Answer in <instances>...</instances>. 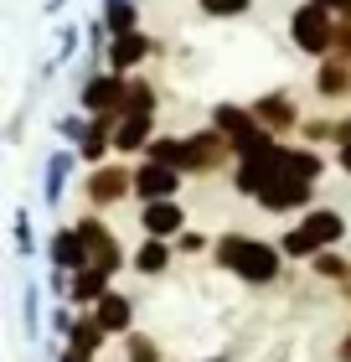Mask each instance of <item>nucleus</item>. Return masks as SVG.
<instances>
[{"label":"nucleus","mask_w":351,"mask_h":362,"mask_svg":"<svg viewBox=\"0 0 351 362\" xmlns=\"http://www.w3.org/2000/svg\"><path fill=\"white\" fill-rule=\"evenodd\" d=\"M135 192L150 197V202L171 197V192H176V166H160V160H155V166H145V171L135 176Z\"/></svg>","instance_id":"obj_8"},{"label":"nucleus","mask_w":351,"mask_h":362,"mask_svg":"<svg viewBox=\"0 0 351 362\" xmlns=\"http://www.w3.org/2000/svg\"><path fill=\"white\" fill-rule=\"evenodd\" d=\"M145 228H150V238H171V233H181V207L171 202V197L150 202V207H145Z\"/></svg>","instance_id":"obj_9"},{"label":"nucleus","mask_w":351,"mask_h":362,"mask_svg":"<svg viewBox=\"0 0 351 362\" xmlns=\"http://www.w3.org/2000/svg\"><path fill=\"white\" fill-rule=\"evenodd\" d=\"M258 197H263V207H269V212H284V207H305V202H310V181H305V176H290V171H279V176H274V181H269V187H263Z\"/></svg>","instance_id":"obj_3"},{"label":"nucleus","mask_w":351,"mask_h":362,"mask_svg":"<svg viewBox=\"0 0 351 362\" xmlns=\"http://www.w3.org/2000/svg\"><path fill=\"white\" fill-rule=\"evenodd\" d=\"M78 233H83V243H88V254H93V269H114V264H119V254H114V238L104 233V223H78Z\"/></svg>","instance_id":"obj_6"},{"label":"nucleus","mask_w":351,"mask_h":362,"mask_svg":"<svg viewBox=\"0 0 351 362\" xmlns=\"http://www.w3.org/2000/svg\"><path fill=\"white\" fill-rule=\"evenodd\" d=\"M279 249H290L295 259H305V254H315V249H321V243H315V238L305 233V228H299V233H284V243H279Z\"/></svg>","instance_id":"obj_26"},{"label":"nucleus","mask_w":351,"mask_h":362,"mask_svg":"<svg viewBox=\"0 0 351 362\" xmlns=\"http://www.w3.org/2000/svg\"><path fill=\"white\" fill-rule=\"evenodd\" d=\"M305 233H310L315 243H336V238H341V218H336V212H315V218L305 223Z\"/></svg>","instance_id":"obj_19"},{"label":"nucleus","mask_w":351,"mask_h":362,"mask_svg":"<svg viewBox=\"0 0 351 362\" xmlns=\"http://www.w3.org/2000/svg\"><path fill=\"white\" fill-rule=\"evenodd\" d=\"M129 192V176L119 171V166H114V171H98L93 181H88V197H93V202H114V197H124Z\"/></svg>","instance_id":"obj_12"},{"label":"nucleus","mask_w":351,"mask_h":362,"mask_svg":"<svg viewBox=\"0 0 351 362\" xmlns=\"http://www.w3.org/2000/svg\"><path fill=\"white\" fill-rule=\"evenodd\" d=\"M202 11L207 16H238V11H248V0H202Z\"/></svg>","instance_id":"obj_27"},{"label":"nucleus","mask_w":351,"mask_h":362,"mask_svg":"<svg viewBox=\"0 0 351 362\" xmlns=\"http://www.w3.org/2000/svg\"><path fill=\"white\" fill-rule=\"evenodd\" d=\"M222 160V140L217 135H191L186 151H181V171H217Z\"/></svg>","instance_id":"obj_5"},{"label":"nucleus","mask_w":351,"mask_h":362,"mask_svg":"<svg viewBox=\"0 0 351 362\" xmlns=\"http://www.w3.org/2000/svg\"><path fill=\"white\" fill-rule=\"evenodd\" d=\"M83 357H88V352H73V362H83Z\"/></svg>","instance_id":"obj_32"},{"label":"nucleus","mask_w":351,"mask_h":362,"mask_svg":"<svg viewBox=\"0 0 351 362\" xmlns=\"http://www.w3.org/2000/svg\"><path fill=\"white\" fill-rule=\"evenodd\" d=\"M274 176H279V151L243 156V166H238V192H263Z\"/></svg>","instance_id":"obj_4"},{"label":"nucleus","mask_w":351,"mask_h":362,"mask_svg":"<svg viewBox=\"0 0 351 362\" xmlns=\"http://www.w3.org/2000/svg\"><path fill=\"white\" fill-rule=\"evenodd\" d=\"M331 37H336V31H331V11L326 6H315V0H310L305 11H295V42L305 47V52H326Z\"/></svg>","instance_id":"obj_2"},{"label":"nucleus","mask_w":351,"mask_h":362,"mask_svg":"<svg viewBox=\"0 0 351 362\" xmlns=\"http://www.w3.org/2000/svg\"><path fill=\"white\" fill-rule=\"evenodd\" d=\"M341 166L351 171V145H341Z\"/></svg>","instance_id":"obj_31"},{"label":"nucleus","mask_w":351,"mask_h":362,"mask_svg":"<svg viewBox=\"0 0 351 362\" xmlns=\"http://www.w3.org/2000/svg\"><path fill=\"white\" fill-rule=\"evenodd\" d=\"M109 57H114V68H135V62L145 57V37H135V31H124V37H114Z\"/></svg>","instance_id":"obj_14"},{"label":"nucleus","mask_w":351,"mask_h":362,"mask_svg":"<svg viewBox=\"0 0 351 362\" xmlns=\"http://www.w3.org/2000/svg\"><path fill=\"white\" fill-rule=\"evenodd\" d=\"M181 151H186V140H155L150 145V156H155L160 166H181Z\"/></svg>","instance_id":"obj_24"},{"label":"nucleus","mask_w":351,"mask_h":362,"mask_svg":"<svg viewBox=\"0 0 351 362\" xmlns=\"http://www.w3.org/2000/svg\"><path fill=\"white\" fill-rule=\"evenodd\" d=\"M68 295H73V300H104V269H93V264H88V269H78Z\"/></svg>","instance_id":"obj_15"},{"label":"nucleus","mask_w":351,"mask_h":362,"mask_svg":"<svg viewBox=\"0 0 351 362\" xmlns=\"http://www.w3.org/2000/svg\"><path fill=\"white\" fill-rule=\"evenodd\" d=\"M83 104H88L93 114L119 109V104H124V83H119V78H93V83L83 88Z\"/></svg>","instance_id":"obj_10"},{"label":"nucleus","mask_w":351,"mask_h":362,"mask_svg":"<svg viewBox=\"0 0 351 362\" xmlns=\"http://www.w3.org/2000/svg\"><path fill=\"white\" fill-rule=\"evenodd\" d=\"M145 140H150V119L145 114H124V124L114 129V145H119V151H140Z\"/></svg>","instance_id":"obj_13"},{"label":"nucleus","mask_w":351,"mask_h":362,"mask_svg":"<svg viewBox=\"0 0 351 362\" xmlns=\"http://www.w3.org/2000/svg\"><path fill=\"white\" fill-rule=\"evenodd\" d=\"M217 124H222V129H227L232 140H243L248 129H258V119H254V109L243 114V109H232V104H222V109H217Z\"/></svg>","instance_id":"obj_17"},{"label":"nucleus","mask_w":351,"mask_h":362,"mask_svg":"<svg viewBox=\"0 0 351 362\" xmlns=\"http://www.w3.org/2000/svg\"><path fill=\"white\" fill-rule=\"evenodd\" d=\"M254 119L263 129H290L295 124V104L284 93H269V98H258V104H254Z\"/></svg>","instance_id":"obj_11"},{"label":"nucleus","mask_w":351,"mask_h":362,"mask_svg":"<svg viewBox=\"0 0 351 362\" xmlns=\"http://www.w3.org/2000/svg\"><path fill=\"white\" fill-rule=\"evenodd\" d=\"M52 259L62 269H88L93 264V254H88V243H83V233L73 228V233H57L52 238Z\"/></svg>","instance_id":"obj_7"},{"label":"nucleus","mask_w":351,"mask_h":362,"mask_svg":"<svg viewBox=\"0 0 351 362\" xmlns=\"http://www.w3.org/2000/svg\"><path fill=\"white\" fill-rule=\"evenodd\" d=\"M98 341H104V321H98V316H93V321H78V326H73V352H93Z\"/></svg>","instance_id":"obj_21"},{"label":"nucleus","mask_w":351,"mask_h":362,"mask_svg":"<svg viewBox=\"0 0 351 362\" xmlns=\"http://www.w3.org/2000/svg\"><path fill=\"white\" fill-rule=\"evenodd\" d=\"M279 171H290V176H305V181H315V176H321V160H315L310 151H279Z\"/></svg>","instance_id":"obj_16"},{"label":"nucleus","mask_w":351,"mask_h":362,"mask_svg":"<svg viewBox=\"0 0 351 362\" xmlns=\"http://www.w3.org/2000/svg\"><path fill=\"white\" fill-rule=\"evenodd\" d=\"M165 259H171V249H165L160 238H150L145 249H140V259H135V269H140V274H160V269H165Z\"/></svg>","instance_id":"obj_20"},{"label":"nucleus","mask_w":351,"mask_h":362,"mask_svg":"<svg viewBox=\"0 0 351 362\" xmlns=\"http://www.w3.org/2000/svg\"><path fill=\"white\" fill-rule=\"evenodd\" d=\"M124 104H129V114H150V104H155V93H150L145 83H129V88H124Z\"/></svg>","instance_id":"obj_25"},{"label":"nucleus","mask_w":351,"mask_h":362,"mask_svg":"<svg viewBox=\"0 0 351 362\" xmlns=\"http://www.w3.org/2000/svg\"><path fill=\"white\" fill-rule=\"evenodd\" d=\"M98 321H104V332H124V326H129V300L104 295V300H98Z\"/></svg>","instance_id":"obj_18"},{"label":"nucleus","mask_w":351,"mask_h":362,"mask_svg":"<svg viewBox=\"0 0 351 362\" xmlns=\"http://www.w3.org/2000/svg\"><path fill=\"white\" fill-rule=\"evenodd\" d=\"M315 6H326V11H351V0H315Z\"/></svg>","instance_id":"obj_30"},{"label":"nucleus","mask_w":351,"mask_h":362,"mask_svg":"<svg viewBox=\"0 0 351 362\" xmlns=\"http://www.w3.org/2000/svg\"><path fill=\"white\" fill-rule=\"evenodd\" d=\"M315 269L331 274V279H341V274H346V264H341V259H331V254H326V259H315Z\"/></svg>","instance_id":"obj_28"},{"label":"nucleus","mask_w":351,"mask_h":362,"mask_svg":"<svg viewBox=\"0 0 351 362\" xmlns=\"http://www.w3.org/2000/svg\"><path fill=\"white\" fill-rule=\"evenodd\" d=\"M129 26H135V6H129V0H109V31L124 37Z\"/></svg>","instance_id":"obj_22"},{"label":"nucleus","mask_w":351,"mask_h":362,"mask_svg":"<svg viewBox=\"0 0 351 362\" xmlns=\"http://www.w3.org/2000/svg\"><path fill=\"white\" fill-rule=\"evenodd\" d=\"M217 254H222V264H232L243 279H258V285L279 274V254L269 249V243H254V238H222V249H217Z\"/></svg>","instance_id":"obj_1"},{"label":"nucleus","mask_w":351,"mask_h":362,"mask_svg":"<svg viewBox=\"0 0 351 362\" xmlns=\"http://www.w3.org/2000/svg\"><path fill=\"white\" fill-rule=\"evenodd\" d=\"M331 47H336V52H351V31H336V37H331Z\"/></svg>","instance_id":"obj_29"},{"label":"nucleus","mask_w":351,"mask_h":362,"mask_svg":"<svg viewBox=\"0 0 351 362\" xmlns=\"http://www.w3.org/2000/svg\"><path fill=\"white\" fill-rule=\"evenodd\" d=\"M315 88H321V93H346V88H351V78H346V68H331V62H326L321 78H315Z\"/></svg>","instance_id":"obj_23"}]
</instances>
